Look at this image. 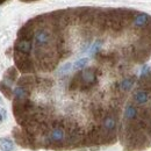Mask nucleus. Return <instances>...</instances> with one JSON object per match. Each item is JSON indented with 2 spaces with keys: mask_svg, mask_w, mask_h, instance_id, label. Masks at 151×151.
Segmentation results:
<instances>
[{
  "mask_svg": "<svg viewBox=\"0 0 151 151\" xmlns=\"http://www.w3.org/2000/svg\"><path fill=\"white\" fill-rule=\"evenodd\" d=\"M0 150L1 151H13L14 150V143L9 138H0Z\"/></svg>",
  "mask_w": 151,
  "mask_h": 151,
  "instance_id": "obj_9",
  "label": "nucleus"
},
{
  "mask_svg": "<svg viewBox=\"0 0 151 151\" xmlns=\"http://www.w3.org/2000/svg\"><path fill=\"white\" fill-rule=\"evenodd\" d=\"M17 79H18V69L12 66V68H9V69L6 71V73L4 76V81L11 86V84L15 83Z\"/></svg>",
  "mask_w": 151,
  "mask_h": 151,
  "instance_id": "obj_7",
  "label": "nucleus"
},
{
  "mask_svg": "<svg viewBox=\"0 0 151 151\" xmlns=\"http://www.w3.org/2000/svg\"><path fill=\"white\" fill-rule=\"evenodd\" d=\"M98 78H99L98 69L93 66L85 68L84 70H81V84L79 91H87L93 88L98 84Z\"/></svg>",
  "mask_w": 151,
  "mask_h": 151,
  "instance_id": "obj_2",
  "label": "nucleus"
},
{
  "mask_svg": "<svg viewBox=\"0 0 151 151\" xmlns=\"http://www.w3.org/2000/svg\"><path fill=\"white\" fill-rule=\"evenodd\" d=\"M72 66H73V64L71 63V62H68V63H65V64H63L60 68H59V70H58V76H65L68 75L70 71H71V69H72Z\"/></svg>",
  "mask_w": 151,
  "mask_h": 151,
  "instance_id": "obj_11",
  "label": "nucleus"
},
{
  "mask_svg": "<svg viewBox=\"0 0 151 151\" xmlns=\"http://www.w3.org/2000/svg\"><path fill=\"white\" fill-rule=\"evenodd\" d=\"M101 128L106 134L115 136V130H116V117H115V114L108 113L104 116V119L101 120Z\"/></svg>",
  "mask_w": 151,
  "mask_h": 151,
  "instance_id": "obj_3",
  "label": "nucleus"
},
{
  "mask_svg": "<svg viewBox=\"0 0 151 151\" xmlns=\"http://www.w3.org/2000/svg\"><path fill=\"white\" fill-rule=\"evenodd\" d=\"M33 48H34L33 41L17 38V41L14 43V51L15 52H19V54H22V55L30 56V54L33 51Z\"/></svg>",
  "mask_w": 151,
  "mask_h": 151,
  "instance_id": "obj_4",
  "label": "nucleus"
},
{
  "mask_svg": "<svg viewBox=\"0 0 151 151\" xmlns=\"http://www.w3.org/2000/svg\"><path fill=\"white\" fill-rule=\"evenodd\" d=\"M0 92L4 94V96H6L7 99H9V100H12V99H13L14 91H13V90H12V87H11L8 84H6L4 80L0 83Z\"/></svg>",
  "mask_w": 151,
  "mask_h": 151,
  "instance_id": "obj_8",
  "label": "nucleus"
},
{
  "mask_svg": "<svg viewBox=\"0 0 151 151\" xmlns=\"http://www.w3.org/2000/svg\"><path fill=\"white\" fill-rule=\"evenodd\" d=\"M13 58H14V62H15V68L19 70L20 72H22L24 75H29V73H34L36 71L35 62L30 56L22 55V54L14 51Z\"/></svg>",
  "mask_w": 151,
  "mask_h": 151,
  "instance_id": "obj_1",
  "label": "nucleus"
},
{
  "mask_svg": "<svg viewBox=\"0 0 151 151\" xmlns=\"http://www.w3.org/2000/svg\"><path fill=\"white\" fill-rule=\"evenodd\" d=\"M5 117H6V111H5V109H2V111L0 112V123L5 120Z\"/></svg>",
  "mask_w": 151,
  "mask_h": 151,
  "instance_id": "obj_12",
  "label": "nucleus"
},
{
  "mask_svg": "<svg viewBox=\"0 0 151 151\" xmlns=\"http://www.w3.org/2000/svg\"><path fill=\"white\" fill-rule=\"evenodd\" d=\"M139 115H141V112L134 102L127 104V106L124 108V113H123L124 121H127L128 123H134L139 119Z\"/></svg>",
  "mask_w": 151,
  "mask_h": 151,
  "instance_id": "obj_5",
  "label": "nucleus"
},
{
  "mask_svg": "<svg viewBox=\"0 0 151 151\" xmlns=\"http://www.w3.org/2000/svg\"><path fill=\"white\" fill-rule=\"evenodd\" d=\"M0 104H1V99H0Z\"/></svg>",
  "mask_w": 151,
  "mask_h": 151,
  "instance_id": "obj_14",
  "label": "nucleus"
},
{
  "mask_svg": "<svg viewBox=\"0 0 151 151\" xmlns=\"http://www.w3.org/2000/svg\"><path fill=\"white\" fill-rule=\"evenodd\" d=\"M5 1H6V0H0V5H1V4H4Z\"/></svg>",
  "mask_w": 151,
  "mask_h": 151,
  "instance_id": "obj_13",
  "label": "nucleus"
},
{
  "mask_svg": "<svg viewBox=\"0 0 151 151\" xmlns=\"http://www.w3.org/2000/svg\"><path fill=\"white\" fill-rule=\"evenodd\" d=\"M13 136H14V138H15V142H17L19 145L23 147V148L29 147L28 137H27V135L24 134V132H23L22 129H20V128H15V129L13 130Z\"/></svg>",
  "mask_w": 151,
  "mask_h": 151,
  "instance_id": "obj_6",
  "label": "nucleus"
},
{
  "mask_svg": "<svg viewBox=\"0 0 151 151\" xmlns=\"http://www.w3.org/2000/svg\"><path fill=\"white\" fill-rule=\"evenodd\" d=\"M88 62H90V58H88V57H83V58H79V59H77L75 63H73L72 69L78 70V71H79V70H84V69L87 66Z\"/></svg>",
  "mask_w": 151,
  "mask_h": 151,
  "instance_id": "obj_10",
  "label": "nucleus"
}]
</instances>
